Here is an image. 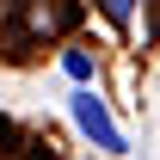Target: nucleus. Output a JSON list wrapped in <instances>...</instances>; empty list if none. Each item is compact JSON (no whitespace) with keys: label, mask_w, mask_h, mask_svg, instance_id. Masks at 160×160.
I'll use <instances>...</instances> for the list:
<instances>
[{"label":"nucleus","mask_w":160,"mask_h":160,"mask_svg":"<svg viewBox=\"0 0 160 160\" xmlns=\"http://www.w3.org/2000/svg\"><path fill=\"white\" fill-rule=\"evenodd\" d=\"M68 105H74V123L92 136V148H105V154H123V136H117V123H111V111H105V99L92 92V86H80Z\"/></svg>","instance_id":"f257e3e1"},{"label":"nucleus","mask_w":160,"mask_h":160,"mask_svg":"<svg viewBox=\"0 0 160 160\" xmlns=\"http://www.w3.org/2000/svg\"><path fill=\"white\" fill-rule=\"evenodd\" d=\"M99 12L111 25H129V12H136V0H99Z\"/></svg>","instance_id":"f03ea898"},{"label":"nucleus","mask_w":160,"mask_h":160,"mask_svg":"<svg viewBox=\"0 0 160 160\" xmlns=\"http://www.w3.org/2000/svg\"><path fill=\"white\" fill-rule=\"evenodd\" d=\"M62 68H68V74H74V80H92V62L80 56V49H68V56H62Z\"/></svg>","instance_id":"7ed1b4c3"}]
</instances>
